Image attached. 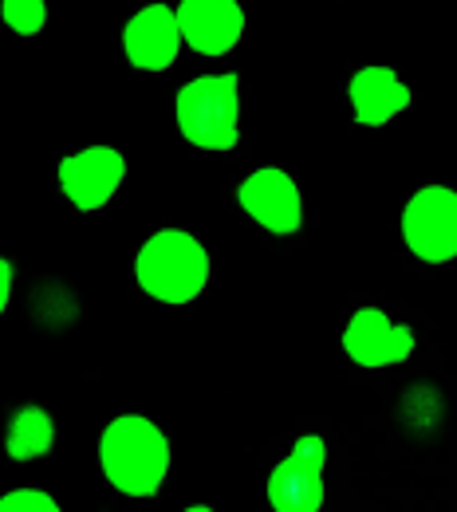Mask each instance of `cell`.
Masks as SVG:
<instances>
[{
    "label": "cell",
    "instance_id": "cell-1",
    "mask_svg": "<svg viewBox=\"0 0 457 512\" xmlns=\"http://www.w3.org/2000/svg\"><path fill=\"white\" fill-rule=\"evenodd\" d=\"M170 438L146 414H119L99 434V469L123 497H154L170 473Z\"/></svg>",
    "mask_w": 457,
    "mask_h": 512
},
{
    "label": "cell",
    "instance_id": "cell-2",
    "mask_svg": "<svg viewBox=\"0 0 457 512\" xmlns=\"http://www.w3.org/2000/svg\"><path fill=\"white\" fill-rule=\"evenodd\" d=\"M209 249L186 229H158L134 260L138 288L158 304H190L209 284Z\"/></svg>",
    "mask_w": 457,
    "mask_h": 512
},
{
    "label": "cell",
    "instance_id": "cell-3",
    "mask_svg": "<svg viewBox=\"0 0 457 512\" xmlns=\"http://www.w3.org/2000/svg\"><path fill=\"white\" fill-rule=\"evenodd\" d=\"M178 130L197 150H233L241 138L237 75H197L178 91Z\"/></svg>",
    "mask_w": 457,
    "mask_h": 512
},
{
    "label": "cell",
    "instance_id": "cell-4",
    "mask_svg": "<svg viewBox=\"0 0 457 512\" xmlns=\"http://www.w3.org/2000/svg\"><path fill=\"white\" fill-rule=\"evenodd\" d=\"M402 241L426 264L457 260V190L422 186L402 205Z\"/></svg>",
    "mask_w": 457,
    "mask_h": 512
},
{
    "label": "cell",
    "instance_id": "cell-5",
    "mask_svg": "<svg viewBox=\"0 0 457 512\" xmlns=\"http://www.w3.org/2000/svg\"><path fill=\"white\" fill-rule=\"evenodd\" d=\"M327 442L320 434H300L292 453L268 477V501L276 512H320L324 505Z\"/></svg>",
    "mask_w": 457,
    "mask_h": 512
},
{
    "label": "cell",
    "instance_id": "cell-6",
    "mask_svg": "<svg viewBox=\"0 0 457 512\" xmlns=\"http://www.w3.org/2000/svg\"><path fill=\"white\" fill-rule=\"evenodd\" d=\"M127 182V158L115 146H83L60 162V190L79 213H99Z\"/></svg>",
    "mask_w": 457,
    "mask_h": 512
},
{
    "label": "cell",
    "instance_id": "cell-7",
    "mask_svg": "<svg viewBox=\"0 0 457 512\" xmlns=\"http://www.w3.org/2000/svg\"><path fill=\"white\" fill-rule=\"evenodd\" d=\"M237 201L245 209V217L253 225H261L264 233L288 237L304 225V193L300 182L280 170V166H261L253 170L241 186H237Z\"/></svg>",
    "mask_w": 457,
    "mask_h": 512
},
{
    "label": "cell",
    "instance_id": "cell-8",
    "mask_svg": "<svg viewBox=\"0 0 457 512\" xmlns=\"http://www.w3.org/2000/svg\"><path fill=\"white\" fill-rule=\"evenodd\" d=\"M343 351L355 367H367V371H383L402 363L410 351H414V331L406 323H394L387 312L379 308H359L351 312L347 331H343Z\"/></svg>",
    "mask_w": 457,
    "mask_h": 512
},
{
    "label": "cell",
    "instance_id": "cell-9",
    "mask_svg": "<svg viewBox=\"0 0 457 512\" xmlns=\"http://www.w3.org/2000/svg\"><path fill=\"white\" fill-rule=\"evenodd\" d=\"M182 44L194 48L197 56H225L241 44L245 12L237 0H186L174 8Z\"/></svg>",
    "mask_w": 457,
    "mask_h": 512
},
{
    "label": "cell",
    "instance_id": "cell-10",
    "mask_svg": "<svg viewBox=\"0 0 457 512\" xmlns=\"http://www.w3.org/2000/svg\"><path fill=\"white\" fill-rule=\"evenodd\" d=\"M123 52L138 71H166L182 52L178 12L166 4H146L123 28Z\"/></svg>",
    "mask_w": 457,
    "mask_h": 512
},
{
    "label": "cell",
    "instance_id": "cell-11",
    "mask_svg": "<svg viewBox=\"0 0 457 512\" xmlns=\"http://www.w3.org/2000/svg\"><path fill=\"white\" fill-rule=\"evenodd\" d=\"M347 103L363 127H387L410 107V87L391 67H363L347 83Z\"/></svg>",
    "mask_w": 457,
    "mask_h": 512
},
{
    "label": "cell",
    "instance_id": "cell-12",
    "mask_svg": "<svg viewBox=\"0 0 457 512\" xmlns=\"http://www.w3.org/2000/svg\"><path fill=\"white\" fill-rule=\"evenodd\" d=\"M52 446H56V422H52V414L44 406L12 410L8 430H4V453L12 461H36Z\"/></svg>",
    "mask_w": 457,
    "mask_h": 512
},
{
    "label": "cell",
    "instance_id": "cell-13",
    "mask_svg": "<svg viewBox=\"0 0 457 512\" xmlns=\"http://www.w3.org/2000/svg\"><path fill=\"white\" fill-rule=\"evenodd\" d=\"M0 20L16 32V36H40L48 28V4L44 0H8L0 8Z\"/></svg>",
    "mask_w": 457,
    "mask_h": 512
},
{
    "label": "cell",
    "instance_id": "cell-14",
    "mask_svg": "<svg viewBox=\"0 0 457 512\" xmlns=\"http://www.w3.org/2000/svg\"><path fill=\"white\" fill-rule=\"evenodd\" d=\"M0 512H64V509L44 489H8V493H0Z\"/></svg>",
    "mask_w": 457,
    "mask_h": 512
},
{
    "label": "cell",
    "instance_id": "cell-15",
    "mask_svg": "<svg viewBox=\"0 0 457 512\" xmlns=\"http://www.w3.org/2000/svg\"><path fill=\"white\" fill-rule=\"evenodd\" d=\"M8 296H12V264L0 256V312L8 308Z\"/></svg>",
    "mask_w": 457,
    "mask_h": 512
},
{
    "label": "cell",
    "instance_id": "cell-16",
    "mask_svg": "<svg viewBox=\"0 0 457 512\" xmlns=\"http://www.w3.org/2000/svg\"><path fill=\"white\" fill-rule=\"evenodd\" d=\"M186 512H213V509H209V505H190Z\"/></svg>",
    "mask_w": 457,
    "mask_h": 512
}]
</instances>
